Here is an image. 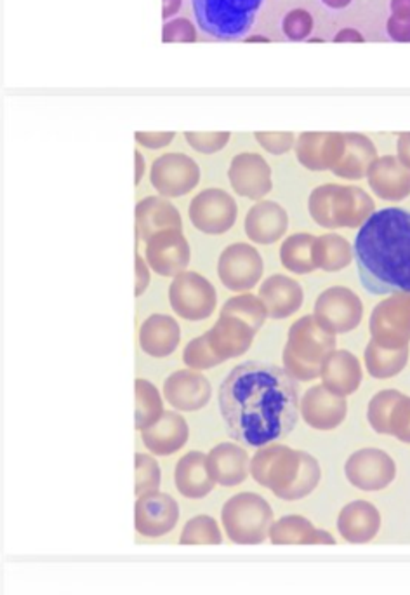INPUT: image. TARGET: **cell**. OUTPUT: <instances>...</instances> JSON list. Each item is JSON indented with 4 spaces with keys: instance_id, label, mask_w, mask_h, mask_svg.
Instances as JSON below:
<instances>
[{
    "instance_id": "6da1fadb",
    "label": "cell",
    "mask_w": 410,
    "mask_h": 595,
    "mask_svg": "<svg viewBox=\"0 0 410 595\" xmlns=\"http://www.w3.org/2000/svg\"><path fill=\"white\" fill-rule=\"evenodd\" d=\"M228 434L247 447H264L287 437L299 418L293 376L277 364L247 360L235 366L218 393Z\"/></svg>"
},
{
    "instance_id": "7a4b0ae2",
    "label": "cell",
    "mask_w": 410,
    "mask_h": 595,
    "mask_svg": "<svg viewBox=\"0 0 410 595\" xmlns=\"http://www.w3.org/2000/svg\"><path fill=\"white\" fill-rule=\"evenodd\" d=\"M353 253L365 291L378 297L410 293V211H374L360 227Z\"/></svg>"
},
{
    "instance_id": "3957f363",
    "label": "cell",
    "mask_w": 410,
    "mask_h": 595,
    "mask_svg": "<svg viewBox=\"0 0 410 595\" xmlns=\"http://www.w3.org/2000/svg\"><path fill=\"white\" fill-rule=\"evenodd\" d=\"M310 216L323 229H360L376 211L372 197L360 186L325 183L308 199Z\"/></svg>"
},
{
    "instance_id": "277c9868",
    "label": "cell",
    "mask_w": 410,
    "mask_h": 595,
    "mask_svg": "<svg viewBox=\"0 0 410 595\" xmlns=\"http://www.w3.org/2000/svg\"><path fill=\"white\" fill-rule=\"evenodd\" d=\"M334 350L336 334L323 329L313 315H304L289 329L282 354L284 369L295 382H313L322 373L323 360Z\"/></svg>"
},
{
    "instance_id": "5b68a950",
    "label": "cell",
    "mask_w": 410,
    "mask_h": 595,
    "mask_svg": "<svg viewBox=\"0 0 410 595\" xmlns=\"http://www.w3.org/2000/svg\"><path fill=\"white\" fill-rule=\"evenodd\" d=\"M264 0H192L197 25L219 40L242 39L256 22Z\"/></svg>"
},
{
    "instance_id": "8992f818",
    "label": "cell",
    "mask_w": 410,
    "mask_h": 595,
    "mask_svg": "<svg viewBox=\"0 0 410 595\" xmlns=\"http://www.w3.org/2000/svg\"><path fill=\"white\" fill-rule=\"evenodd\" d=\"M371 336L382 349L400 350L410 343V293H397L380 301L369 321Z\"/></svg>"
},
{
    "instance_id": "52a82bcc",
    "label": "cell",
    "mask_w": 410,
    "mask_h": 595,
    "mask_svg": "<svg viewBox=\"0 0 410 595\" xmlns=\"http://www.w3.org/2000/svg\"><path fill=\"white\" fill-rule=\"evenodd\" d=\"M169 301L173 310L186 321H205L216 312V288L197 272L177 273L169 286Z\"/></svg>"
},
{
    "instance_id": "ba28073f",
    "label": "cell",
    "mask_w": 410,
    "mask_h": 595,
    "mask_svg": "<svg viewBox=\"0 0 410 595\" xmlns=\"http://www.w3.org/2000/svg\"><path fill=\"white\" fill-rule=\"evenodd\" d=\"M313 317L323 329L334 334H345L360 326L363 303L350 288L332 286L317 298Z\"/></svg>"
},
{
    "instance_id": "9c48e42d",
    "label": "cell",
    "mask_w": 410,
    "mask_h": 595,
    "mask_svg": "<svg viewBox=\"0 0 410 595\" xmlns=\"http://www.w3.org/2000/svg\"><path fill=\"white\" fill-rule=\"evenodd\" d=\"M263 258L254 246L235 242L219 254L218 275L230 291L245 293L258 286L263 277Z\"/></svg>"
},
{
    "instance_id": "30bf717a",
    "label": "cell",
    "mask_w": 410,
    "mask_h": 595,
    "mask_svg": "<svg viewBox=\"0 0 410 595\" xmlns=\"http://www.w3.org/2000/svg\"><path fill=\"white\" fill-rule=\"evenodd\" d=\"M188 214L193 227L201 232L221 236L234 227L238 208L228 192L221 188H205L193 197Z\"/></svg>"
},
{
    "instance_id": "8fae6325",
    "label": "cell",
    "mask_w": 410,
    "mask_h": 595,
    "mask_svg": "<svg viewBox=\"0 0 410 595\" xmlns=\"http://www.w3.org/2000/svg\"><path fill=\"white\" fill-rule=\"evenodd\" d=\"M149 179L160 195L181 197L199 185L201 168L186 153H164L153 160Z\"/></svg>"
},
{
    "instance_id": "7c38bea8",
    "label": "cell",
    "mask_w": 410,
    "mask_h": 595,
    "mask_svg": "<svg viewBox=\"0 0 410 595\" xmlns=\"http://www.w3.org/2000/svg\"><path fill=\"white\" fill-rule=\"evenodd\" d=\"M367 418L378 434L395 435L410 444L409 395L393 388L378 392L369 402Z\"/></svg>"
},
{
    "instance_id": "4fadbf2b",
    "label": "cell",
    "mask_w": 410,
    "mask_h": 595,
    "mask_svg": "<svg viewBox=\"0 0 410 595\" xmlns=\"http://www.w3.org/2000/svg\"><path fill=\"white\" fill-rule=\"evenodd\" d=\"M260 329L232 312H219L216 324L205 332L207 341L221 362L243 356Z\"/></svg>"
},
{
    "instance_id": "5bb4252c",
    "label": "cell",
    "mask_w": 410,
    "mask_h": 595,
    "mask_svg": "<svg viewBox=\"0 0 410 595\" xmlns=\"http://www.w3.org/2000/svg\"><path fill=\"white\" fill-rule=\"evenodd\" d=\"M345 149V133H301L294 145L299 164L310 171H332Z\"/></svg>"
},
{
    "instance_id": "9a60e30c",
    "label": "cell",
    "mask_w": 410,
    "mask_h": 595,
    "mask_svg": "<svg viewBox=\"0 0 410 595\" xmlns=\"http://www.w3.org/2000/svg\"><path fill=\"white\" fill-rule=\"evenodd\" d=\"M228 178L238 195L251 201H260L273 188L271 168L263 155L254 151H243L232 159Z\"/></svg>"
},
{
    "instance_id": "2e32d148",
    "label": "cell",
    "mask_w": 410,
    "mask_h": 595,
    "mask_svg": "<svg viewBox=\"0 0 410 595\" xmlns=\"http://www.w3.org/2000/svg\"><path fill=\"white\" fill-rule=\"evenodd\" d=\"M190 244L183 230H164L147 240V263L162 277H176L190 263Z\"/></svg>"
},
{
    "instance_id": "e0dca14e",
    "label": "cell",
    "mask_w": 410,
    "mask_h": 595,
    "mask_svg": "<svg viewBox=\"0 0 410 595\" xmlns=\"http://www.w3.org/2000/svg\"><path fill=\"white\" fill-rule=\"evenodd\" d=\"M299 413L317 430H334L348 415V402L346 397H339L323 385H313L301 397Z\"/></svg>"
},
{
    "instance_id": "ac0fdd59",
    "label": "cell",
    "mask_w": 410,
    "mask_h": 595,
    "mask_svg": "<svg viewBox=\"0 0 410 595\" xmlns=\"http://www.w3.org/2000/svg\"><path fill=\"white\" fill-rule=\"evenodd\" d=\"M167 402L179 411H199L212 395L210 382L197 369H179L164 382Z\"/></svg>"
},
{
    "instance_id": "d6986e66",
    "label": "cell",
    "mask_w": 410,
    "mask_h": 595,
    "mask_svg": "<svg viewBox=\"0 0 410 595\" xmlns=\"http://www.w3.org/2000/svg\"><path fill=\"white\" fill-rule=\"evenodd\" d=\"M367 181L382 201L400 203L410 195V169L397 155L378 157L367 171Z\"/></svg>"
},
{
    "instance_id": "ffe728a7",
    "label": "cell",
    "mask_w": 410,
    "mask_h": 595,
    "mask_svg": "<svg viewBox=\"0 0 410 595\" xmlns=\"http://www.w3.org/2000/svg\"><path fill=\"white\" fill-rule=\"evenodd\" d=\"M289 229V214L278 203L258 201L247 211L245 234L252 242L273 244L286 236Z\"/></svg>"
},
{
    "instance_id": "44dd1931",
    "label": "cell",
    "mask_w": 410,
    "mask_h": 595,
    "mask_svg": "<svg viewBox=\"0 0 410 595\" xmlns=\"http://www.w3.org/2000/svg\"><path fill=\"white\" fill-rule=\"evenodd\" d=\"M260 298L266 306L268 317L286 319L299 312L304 301V293L295 279L275 273L269 275L261 284Z\"/></svg>"
},
{
    "instance_id": "7402d4cb",
    "label": "cell",
    "mask_w": 410,
    "mask_h": 595,
    "mask_svg": "<svg viewBox=\"0 0 410 595\" xmlns=\"http://www.w3.org/2000/svg\"><path fill=\"white\" fill-rule=\"evenodd\" d=\"M164 230H183V220L175 204L160 195H149L136 206V238L153 237Z\"/></svg>"
},
{
    "instance_id": "603a6c76",
    "label": "cell",
    "mask_w": 410,
    "mask_h": 595,
    "mask_svg": "<svg viewBox=\"0 0 410 595\" xmlns=\"http://www.w3.org/2000/svg\"><path fill=\"white\" fill-rule=\"evenodd\" d=\"M362 364L350 350H334L323 360L322 385L339 397L354 393L362 384Z\"/></svg>"
},
{
    "instance_id": "cb8c5ba5",
    "label": "cell",
    "mask_w": 410,
    "mask_h": 595,
    "mask_svg": "<svg viewBox=\"0 0 410 595\" xmlns=\"http://www.w3.org/2000/svg\"><path fill=\"white\" fill-rule=\"evenodd\" d=\"M346 472L362 487H381L395 476V465L381 449H362L350 456Z\"/></svg>"
},
{
    "instance_id": "d4e9b609",
    "label": "cell",
    "mask_w": 410,
    "mask_h": 595,
    "mask_svg": "<svg viewBox=\"0 0 410 595\" xmlns=\"http://www.w3.org/2000/svg\"><path fill=\"white\" fill-rule=\"evenodd\" d=\"M179 324L175 317L166 314H153L141 324L140 345L151 358H167L179 345Z\"/></svg>"
},
{
    "instance_id": "484cf974",
    "label": "cell",
    "mask_w": 410,
    "mask_h": 595,
    "mask_svg": "<svg viewBox=\"0 0 410 595\" xmlns=\"http://www.w3.org/2000/svg\"><path fill=\"white\" fill-rule=\"evenodd\" d=\"M346 149L343 159L332 169V173L339 178L356 179L367 178V171L371 164L378 159V149L372 140L362 133H345Z\"/></svg>"
},
{
    "instance_id": "4316f807",
    "label": "cell",
    "mask_w": 410,
    "mask_h": 595,
    "mask_svg": "<svg viewBox=\"0 0 410 595\" xmlns=\"http://www.w3.org/2000/svg\"><path fill=\"white\" fill-rule=\"evenodd\" d=\"M143 432V441L151 451L158 454H169L188 441V423L175 411H164L151 427Z\"/></svg>"
},
{
    "instance_id": "83f0119b",
    "label": "cell",
    "mask_w": 410,
    "mask_h": 595,
    "mask_svg": "<svg viewBox=\"0 0 410 595\" xmlns=\"http://www.w3.org/2000/svg\"><path fill=\"white\" fill-rule=\"evenodd\" d=\"M354 258L352 242L339 234H323L315 238L313 260L323 272H339L348 267Z\"/></svg>"
},
{
    "instance_id": "f1b7e54d",
    "label": "cell",
    "mask_w": 410,
    "mask_h": 595,
    "mask_svg": "<svg viewBox=\"0 0 410 595\" xmlns=\"http://www.w3.org/2000/svg\"><path fill=\"white\" fill-rule=\"evenodd\" d=\"M365 367L372 378L378 380H389L395 378L404 371V367L409 362V347L400 350H388L382 349L381 345L374 340L369 341L365 347Z\"/></svg>"
},
{
    "instance_id": "f546056e",
    "label": "cell",
    "mask_w": 410,
    "mask_h": 595,
    "mask_svg": "<svg viewBox=\"0 0 410 595\" xmlns=\"http://www.w3.org/2000/svg\"><path fill=\"white\" fill-rule=\"evenodd\" d=\"M315 236L312 234H294L286 238L280 246V262L286 270H291L293 273H312L315 272V260H313V244Z\"/></svg>"
},
{
    "instance_id": "4dcf8cb0",
    "label": "cell",
    "mask_w": 410,
    "mask_h": 595,
    "mask_svg": "<svg viewBox=\"0 0 410 595\" xmlns=\"http://www.w3.org/2000/svg\"><path fill=\"white\" fill-rule=\"evenodd\" d=\"M136 428L145 430L164 415V401L151 382L136 380Z\"/></svg>"
},
{
    "instance_id": "1f68e13d",
    "label": "cell",
    "mask_w": 410,
    "mask_h": 595,
    "mask_svg": "<svg viewBox=\"0 0 410 595\" xmlns=\"http://www.w3.org/2000/svg\"><path fill=\"white\" fill-rule=\"evenodd\" d=\"M245 461L247 453L242 447L235 444H219L210 453V463L214 467V472L223 477L221 480H240V477L245 476Z\"/></svg>"
},
{
    "instance_id": "d6a6232c",
    "label": "cell",
    "mask_w": 410,
    "mask_h": 595,
    "mask_svg": "<svg viewBox=\"0 0 410 595\" xmlns=\"http://www.w3.org/2000/svg\"><path fill=\"white\" fill-rule=\"evenodd\" d=\"M221 310L225 312H232L235 315H240L242 319L249 321L251 324H254L256 328H263L264 321L268 317L266 306H264L261 298L254 297L251 293H242L236 297L230 298Z\"/></svg>"
},
{
    "instance_id": "836d02e7",
    "label": "cell",
    "mask_w": 410,
    "mask_h": 595,
    "mask_svg": "<svg viewBox=\"0 0 410 595\" xmlns=\"http://www.w3.org/2000/svg\"><path fill=\"white\" fill-rule=\"evenodd\" d=\"M183 362L192 367V369H197V371H204V369H210L218 364H223L219 358H216V354L212 352L209 341H207V336L202 334V336H197L193 338L186 347H184V352H183Z\"/></svg>"
},
{
    "instance_id": "e575fe53",
    "label": "cell",
    "mask_w": 410,
    "mask_h": 595,
    "mask_svg": "<svg viewBox=\"0 0 410 595\" xmlns=\"http://www.w3.org/2000/svg\"><path fill=\"white\" fill-rule=\"evenodd\" d=\"M313 29H315L313 16L306 9L289 11L282 22V30L286 33V37L293 42L306 40L312 35Z\"/></svg>"
},
{
    "instance_id": "d590c367",
    "label": "cell",
    "mask_w": 410,
    "mask_h": 595,
    "mask_svg": "<svg viewBox=\"0 0 410 595\" xmlns=\"http://www.w3.org/2000/svg\"><path fill=\"white\" fill-rule=\"evenodd\" d=\"M232 134L226 131L216 133H184V140L188 145L201 153H216L225 149L230 142Z\"/></svg>"
},
{
    "instance_id": "8d00e7d4",
    "label": "cell",
    "mask_w": 410,
    "mask_h": 595,
    "mask_svg": "<svg viewBox=\"0 0 410 595\" xmlns=\"http://www.w3.org/2000/svg\"><path fill=\"white\" fill-rule=\"evenodd\" d=\"M197 29L188 18H173L162 29V42H197Z\"/></svg>"
},
{
    "instance_id": "74e56055",
    "label": "cell",
    "mask_w": 410,
    "mask_h": 595,
    "mask_svg": "<svg viewBox=\"0 0 410 595\" xmlns=\"http://www.w3.org/2000/svg\"><path fill=\"white\" fill-rule=\"evenodd\" d=\"M254 138L266 151L273 155L287 153L295 145L294 133H256Z\"/></svg>"
},
{
    "instance_id": "f35d334b",
    "label": "cell",
    "mask_w": 410,
    "mask_h": 595,
    "mask_svg": "<svg viewBox=\"0 0 410 595\" xmlns=\"http://www.w3.org/2000/svg\"><path fill=\"white\" fill-rule=\"evenodd\" d=\"M386 31L395 42H410V18L389 16L386 22Z\"/></svg>"
},
{
    "instance_id": "ab89813d",
    "label": "cell",
    "mask_w": 410,
    "mask_h": 595,
    "mask_svg": "<svg viewBox=\"0 0 410 595\" xmlns=\"http://www.w3.org/2000/svg\"><path fill=\"white\" fill-rule=\"evenodd\" d=\"M176 133H136L134 138L140 145L147 149L157 150L167 147L175 140Z\"/></svg>"
},
{
    "instance_id": "60d3db41",
    "label": "cell",
    "mask_w": 410,
    "mask_h": 595,
    "mask_svg": "<svg viewBox=\"0 0 410 595\" xmlns=\"http://www.w3.org/2000/svg\"><path fill=\"white\" fill-rule=\"evenodd\" d=\"M149 265L147 260L140 254H136V297L143 295L149 284Z\"/></svg>"
},
{
    "instance_id": "b9f144b4",
    "label": "cell",
    "mask_w": 410,
    "mask_h": 595,
    "mask_svg": "<svg viewBox=\"0 0 410 595\" xmlns=\"http://www.w3.org/2000/svg\"><path fill=\"white\" fill-rule=\"evenodd\" d=\"M397 157L400 159V162L404 166H407L410 169V133H402L398 134V142H397Z\"/></svg>"
},
{
    "instance_id": "7bdbcfd3",
    "label": "cell",
    "mask_w": 410,
    "mask_h": 595,
    "mask_svg": "<svg viewBox=\"0 0 410 595\" xmlns=\"http://www.w3.org/2000/svg\"><path fill=\"white\" fill-rule=\"evenodd\" d=\"M334 42L336 44H341V42H358V44H362V42H365V37L354 29H343V30L336 33Z\"/></svg>"
},
{
    "instance_id": "ee69618b",
    "label": "cell",
    "mask_w": 410,
    "mask_h": 595,
    "mask_svg": "<svg viewBox=\"0 0 410 595\" xmlns=\"http://www.w3.org/2000/svg\"><path fill=\"white\" fill-rule=\"evenodd\" d=\"M391 14L397 18H410V0H391Z\"/></svg>"
},
{
    "instance_id": "f6af8a7d",
    "label": "cell",
    "mask_w": 410,
    "mask_h": 595,
    "mask_svg": "<svg viewBox=\"0 0 410 595\" xmlns=\"http://www.w3.org/2000/svg\"><path fill=\"white\" fill-rule=\"evenodd\" d=\"M181 4L183 0H162V18L167 22L175 18L181 9Z\"/></svg>"
},
{
    "instance_id": "bcb514c9",
    "label": "cell",
    "mask_w": 410,
    "mask_h": 595,
    "mask_svg": "<svg viewBox=\"0 0 410 595\" xmlns=\"http://www.w3.org/2000/svg\"><path fill=\"white\" fill-rule=\"evenodd\" d=\"M134 155H136V185H138L145 175V159H143L141 151H138V150L134 151Z\"/></svg>"
},
{
    "instance_id": "7dc6e473",
    "label": "cell",
    "mask_w": 410,
    "mask_h": 595,
    "mask_svg": "<svg viewBox=\"0 0 410 595\" xmlns=\"http://www.w3.org/2000/svg\"><path fill=\"white\" fill-rule=\"evenodd\" d=\"M322 2L330 9H345L352 4L353 0H322Z\"/></svg>"
},
{
    "instance_id": "c3c4849f",
    "label": "cell",
    "mask_w": 410,
    "mask_h": 595,
    "mask_svg": "<svg viewBox=\"0 0 410 595\" xmlns=\"http://www.w3.org/2000/svg\"><path fill=\"white\" fill-rule=\"evenodd\" d=\"M245 42H269V39L261 37V35H251L245 39Z\"/></svg>"
}]
</instances>
